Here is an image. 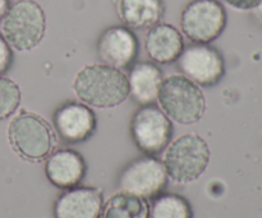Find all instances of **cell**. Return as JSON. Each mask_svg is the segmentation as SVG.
<instances>
[{
  "label": "cell",
  "instance_id": "obj_2",
  "mask_svg": "<svg viewBox=\"0 0 262 218\" xmlns=\"http://www.w3.org/2000/svg\"><path fill=\"white\" fill-rule=\"evenodd\" d=\"M8 140L20 158L30 162L46 160L56 147L53 128L40 115L20 111L8 127Z\"/></svg>",
  "mask_w": 262,
  "mask_h": 218
},
{
  "label": "cell",
  "instance_id": "obj_22",
  "mask_svg": "<svg viewBox=\"0 0 262 218\" xmlns=\"http://www.w3.org/2000/svg\"><path fill=\"white\" fill-rule=\"evenodd\" d=\"M252 12V17L253 19L256 20V22L258 23V25L262 26V3L260 5H257V7L255 8V9L251 10Z\"/></svg>",
  "mask_w": 262,
  "mask_h": 218
},
{
  "label": "cell",
  "instance_id": "obj_6",
  "mask_svg": "<svg viewBox=\"0 0 262 218\" xmlns=\"http://www.w3.org/2000/svg\"><path fill=\"white\" fill-rule=\"evenodd\" d=\"M227 26V12L217 0H192L181 15L182 32L192 42L210 43Z\"/></svg>",
  "mask_w": 262,
  "mask_h": 218
},
{
  "label": "cell",
  "instance_id": "obj_5",
  "mask_svg": "<svg viewBox=\"0 0 262 218\" xmlns=\"http://www.w3.org/2000/svg\"><path fill=\"white\" fill-rule=\"evenodd\" d=\"M2 28L10 47L17 51L33 50L45 36V13L35 0H18L3 18Z\"/></svg>",
  "mask_w": 262,
  "mask_h": 218
},
{
  "label": "cell",
  "instance_id": "obj_11",
  "mask_svg": "<svg viewBox=\"0 0 262 218\" xmlns=\"http://www.w3.org/2000/svg\"><path fill=\"white\" fill-rule=\"evenodd\" d=\"M54 125L64 142L81 143L94 134L96 117L87 105L67 102L54 114Z\"/></svg>",
  "mask_w": 262,
  "mask_h": 218
},
{
  "label": "cell",
  "instance_id": "obj_10",
  "mask_svg": "<svg viewBox=\"0 0 262 218\" xmlns=\"http://www.w3.org/2000/svg\"><path fill=\"white\" fill-rule=\"evenodd\" d=\"M138 40L128 27L113 26L100 36L97 55L104 64L114 68H127L138 54Z\"/></svg>",
  "mask_w": 262,
  "mask_h": 218
},
{
  "label": "cell",
  "instance_id": "obj_16",
  "mask_svg": "<svg viewBox=\"0 0 262 218\" xmlns=\"http://www.w3.org/2000/svg\"><path fill=\"white\" fill-rule=\"evenodd\" d=\"M129 93L140 105H151L158 100L159 89L163 83V73L150 61L137 63L130 69Z\"/></svg>",
  "mask_w": 262,
  "mask_h": 218
},
{
  "label": "cell",
  "instance_id": "obj_20",
  "mask_svg": "<svg viewBox=\"0 0 262 218\" xmlns=\"http://www.w3.org/2000/svg\"><path fill=\"white\" fill-rule=\"evenodd\" d=\"M13 60L12 49L9 43L4 38V36L0 35V76L4 74L10 68V64Z\"/></svg>",
  "mask_w": 262,
  "mask_h": 218
},
{
  "label": "cell",
  "instance_id": "obj_12",
  "mask_svg": "<svg viewBox=\"0 0 262 218\" xmlns=\"http://www.w3.org/2000/svg\"><path fill=\"white\" fill-rule=\"evenodd\" d=\"M104 208L102 194L90 186L67 189L54 204L55 218H100Z\"/></svg>",
  "mask_w": 262,
  "mask_h": 218
},
{
  "label": "cell",
  "instance_id": "obj_18",
  "mask_svg": "<svg viewBox=\"0 0 262 218\" xmlns=\"http://www.w3.org/2000/svg\"><path fill=\"white\" fill-rule=\"evenodd\" d=\"M150 218H193V213L184 197L166 193L155 197L150 209Z\"/></svg>",
  "mask_w": 262,
  "mask_h": 218
},
{
  "label": "cell",
  "instance_id": "obj_13",
  "mask_svg": "<svg viewBox=\"0 0 262 218\" xmlns=\"http://www.w3.org/2000/svg\"><path fill=\"white\" fill-rule=\"evenodd\" d=\"M48 180L60 189H71L78 185L86 174V162L77 151L59 150L51 153L45 165Z\"/></svg>",
  "mask_w": 262,
  "mask_h": 218
},
{
  "label": "cell",
  "instance_id": "obj_14",
  "mask_svg": "<svg viewBox=\"0 0 262 218\" xmlns=\"http://www.w3.org/2000/svg\"><path fill=\"white\" fill-rule=\"evenodd\" d=\"M145 49L151 60L159 64H170L178 60L184 50L183 37L174 26L158 23L148 30Z\"/></svg>",
  "mask_w": 262,
  "mask_h": 218
},
{
  "label": "cell",
  "instance_id": "obj_19",
  "mask_svg": "<svg viewBox=\"0 0 262 218\" xmlns=\"http://www.w3.org/2000/svg\"><path fill=\"white\" fill-rule=\"evenodd\" d=\"M20 104V89L14 81L0 76V120L9 117Z\"/></svg>",
  "mask_w": 262,
  "mask_h": 218
},
{
  "label": "cell",
  "instance_id": "obj_23",
  "mask_svg": "<svg viewBox=\"0 0 262 218\" xmlns=\"http://www.w3.org/2000/svg\"><path fill=\"white\" fill-rule=\"evenodd\" d=\"M10 8V0H0V20L5 17Z\"/></svg>",
  "mask_w": 262,
  "mask_h": 218
},
{
  "label": "cell",
  "instance_id": "obj_3",
  "mask_svg": "<svg viewBox=\"0 0 262 218\" xmlns=\"http://www.w3.org/2000/svg\"><path fill=\"white\" fill-rule=\"evenodd\" d=\"M158 101L161 111L182 125L200 122L206 111V100L201 88L186 76H170L163 79Z\"/></svg>",
  "mask_w": 262,
  "mask_h": 218
},
{
  "label": "cell",
  "instance_id": "obj_17",
  "mask_svg": "<svg viewBox=\"0 0 262 218\" xmlns=\"http://www.w3.org/2000/svg\"><path fill=\"white\" fill-rule=\"evenodd\" d=\"M102 218H150L147 199L120 190L110 197L102 208Z\"/></svg>",
  "mask_w": 262,
  "mask_h": 218
},
{
  "label": "cell",
  "instance_id": "obj_21",
  "mask_svg": "<svg viewBox=\"0 0 262 218\" xmlns=\"http://www.w3.org/2000/svg\"><path fill=\"white\" fill-rule=\"evenodd\" d=\"M232 8L238 10H252L260 5L262 0H223Z\"/></svg>",
  "mask_w": 262,
  "mask_h": 218
},
{
  "label": "cell",
  "instance_id": "obj_4",
  "mask_svg": "<svg viewBox=\"0 0 262 218\" xmlns=\"http://www.w3.org/2000/svg\"><path fill=\"white\" fill-rule=\"evenodd\" d=\"M210 150L206 140L199 134L188 133L168 146L164 155V167L168 178L177 184L196 181L207 168Z\"/></svg>",
  "mask_w": 262,
  "mask_h": 218
},
{
  "label": "cell",
  "instance_id": "obj_8",
  "mask_svg": "<svg viewBox=\"0 0 262 218\" xmlns=\"http://www.w3.org/2000/svg\"><path fill=\"white\" fill-rule=\"evenodd\" d=\"M178 66L187 78L202 87L215 86L225 73L223 56L207 43H197L184 49L178 58Z\"/></svg>",
  "mask_w": 262,
  "mask_h": 218
},
{
  "label": "cell",
  "instance_id": "obj_7",
  "mask_svg": "<svg viewBox=\"0 0 262 218\" xmlns=\"http://www.w3.org/2000/svg\"><path fill=\"white\" fill-rule=\"evenodd\" d=\"M130 134L141 152L154 156L169 146L173 135V125L159 107L146 105L133 115Z\"/></svg>",
  "mask_w": 262,
  "mask_h": 218
},
{
  "label": "cell",
  "instance_id": "obj_9",
  "mask_svg": "<svg viewBox=\"0 0 262 218\" xmlns=\"http://www.w3.org/2000/svg\"><path fill=\"white\" fill-rule=\"evenodd\" d=\"M168 184L164 163L155 157H142L130 162L119 176L122 190L137 194L143 198H155Z\"/></svg>",
  "mask_w": 262,
  "mask_h": 218
},
{
  "label": "cell",
  "instance_id": "obj_1",
  "mask_svg": "<svg viewBox=\"0 0 262 218\" xmlns=\"http://www.w3.org/2000/svg\"><path fill=\"white\" fill-rule=\"evenodd\" d=\"M73 89L83 104L113 109L128 99L129 82L120 69L106 64H92L77 73Z\"/></svg>",
  "mask_w": 262,
  "mask_h": 218
},
{
  "label": "cell",
  "instance_id": "obj_15",
  "mask_svg": "<svg viewBox=\"0 0 262 218\" xmlns=\"http://www.w3.org/2000/svg\"><path fill=\"white\" fill-rule=\"evenodd\" d=\"M118 14L127 27L150 30L164 15L163 0H119Z\"/></svg>",
  "mask_w": 262,
  "mask_h": 218
}]
</instances>
